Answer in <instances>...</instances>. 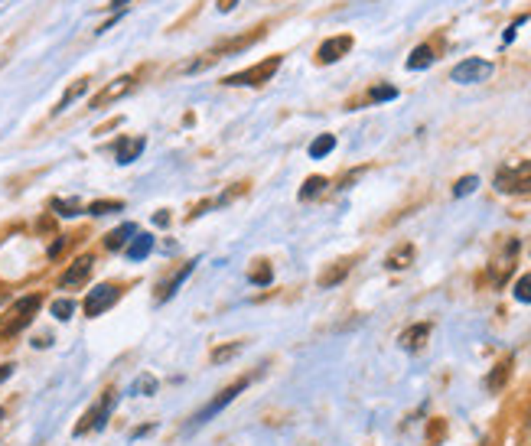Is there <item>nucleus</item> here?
<instances>
[{
  "label": "nucleus",
  "mask_w": 531,
  "mask_h": 446,
  "mask_svg": "<svg viewBox=\"0 0 531 446\" xmlns=\"http://www.w3.org/2000/svg\"><path fill=\"white\" fill-rule=\"evenodd\" d=\"M495 189L505 196H528L531 192V160H518V163H505L495 169Z\"/></svg>",
  "instance_id": "f257e3e1"
},
{
  "label": "nucleus",
  "mask_w": 531,
  "mask_h": 446,
  "mask_svg": "<svg viewBox=\"0 0 531 446\" xmlns=\"http://www.w3.org/2000/svg\"><path fill=\"white\" fill-rule=\"evenodd\" d=\"M40 307H43L40 293H26V297H20L10 309H7L3 323H0V336H17V332H23V329L33 323V316L40 313Z\"/></svg>",
  "instance_id": "f03ea898"
},
{
  "label": "nucleus",
  "mask_w": 531,
  "mask_h": 446,
  "mask_svg": "<svg viewBox=\"0 0 531 446\" xmlns=\"http://www.w3.org/2000/svg\"><path fill=\"white\" fill-rule=\"evenodd\" d=\"M114 404H118V391H114V387H108V391L98 397V404L88 407V410L82 414V420L75 424V430H72V433L85 436V433H91V430H95V433H98V430H105L108 417L114 414Z\"/></svg>",
  "instance_id": "7ed1b4c3"
},
{
  "label": "nucleus",
  "mask_w": 531,
  "mask_h": 446,
  "mask_svg": "<svg viewBox=\"0 0 531 446\" xmlns=\"http://www.w3.org/2000/svg\"><path fill=\"white\" fill-rule=\"evenodd\" d=\"M248 385H251V378H238V381H231L229 387H222V391H219V394H215V397H212L209 404L202 407V410H196V414H192V420H190V426H186V430H190V433H192L196 426L209 424L212 417H215V414H222V410H225V407H229L231 401H235V397H238V394H241V391H245V387H248Z\"/></svg>",
  "instance_id": "20e7f679"
},
{
  "label": "nucleus",
  "mask_w": 531,
  "mask_h": 446,
  "mask_svg": "<svg viewBox=\"0 0 531 446\" xmlns=\"http://www.w3.org/2000/svg\"><path fill=\"white\" fill-rule=\"evenodd\" d=\"M284 66V56H268L264 62H258V66H251V69L245 72H235V75H229L225 79V85L229 89H245V85H264V82H271L274 75H277V69Z\"/></svg>",
  "instance_id": "39448f33"
},
{
  "label": "nucleus",
  "mask_w": 531,
  "mask_h": 446,
  "mask_svg": "<svg viewBox=\"0 0 531 446\" xmlns=\"http://www.w3.org/2000/svg\"><path fill=\"white\" fill-rule=\"evenodd\" d=\"M492 72H495V66H492L489 59L470 56V59H463L460 66H453L450 82H456V85H479V82L492 79Z\"/></svg>",
  "instance_id": "423d86ee"
},
{
  "label": "nucleus",
  "mask_w": 531,
  "mask_h": 446,
  "mask_svg": "<svg viewBox=\"0 0 531 446\" xmlns=\"http://www.w3.org/2000/svg\"><path fill=\"white\" fill-rule=\"evenodd\" d=\"M118 300H121V287H114V284H98L95 290H88V297H85L82 309H85V316L88 319H95V316H101V313H108Z\"/></svg>",
  "instance_id": "0eeeda50"
},
{
  "label": "nucleus",
  "mask_w": 531,
  "mask_h": 446,
  "mask_svg": "<svg viewBox=\"0 0 531 446\" xmlns=\"http://www.w3.org/2000/svg\"><path fill=\"white\" fill-rule=\"evenodd\" d=\"M91 270H95V258L91 254H82V258H75L69 264V270L59 277V290H79L88 284L91 277Z\"/></svg>",
  "instance_id": "6e6552de"
},
{
  "label": "nucleus",
  "mask_w": 531,
  "mask_h": 446,
  "mask_svg": "<svg viewBox=\"0 0 531 446\" xmlns=\"http://www.w3.org/2000/svg\"><path fill=\"white\" fill-rule=\"evenodd\" d=\"M134 85H137V79L134 75H121V79H114L111 85H105V89L91 98V108L98 111V108H108V105H114V101H121L124 95H130L134 91Z\"/></svg>",
  "instance_id": "1a4fd4ad"
},
{
  "label": "nucleus",
  "mask_w": 531,
  "mask_h": 446,
  "mask_svg": "<svg viewBox=\"0 0 531 446\" xmlns=\"http://www.w3.org/2000/svg\"><path fill=\"white\" fill-rule=\"evenodd\" d=\"M349 49H352V36H332V40H326L320 49H316V62H320V66L339 62Z\"/></svg>",
  "instance_id": "9d476101"
},
{
  "label": "nucleus",
  "mask_w": 531,
  "mask_h": 446,
  "mask_svg": "<svg viewBox=\"0 0 531 446\" xmlns=\"http://www.w3.org/2000/svg\"><path fill=\"white\" fill-rule=\"evenodd\" d=\"M515 254H518V241H515V238L505 241L502 254L492 261V280H495V284H505V277H509L511 268H515Z\"/></svg>",
  "instance_id": "9b49d317"
},
{
  "label": "nucleus",
  "mask_w": 531,
  "mask_h": 446,
  "mask_svg": "<svg viewBox=\"0 0 531 446\" xmlns=\"http://www.w3.org/2000/svg\"><path fill=\"white\" fill-rule=\"evenodd\" d=\"M144 147H147V140L144 137H121L118 147H114V157H118L121 167H128V163H134V160L141 157Z\"/></svg>",
  "instance_id": "f8f14e48"
},
{
  "label": "nucleus",
  "mask_w": 531,
  "mask_h": 446,
  "mask_svg": "<svg viewBox=\"0 0 531 446\" xmlns=\"http://www.w3.org/2000/svg\"><path fill=\"white\" fill-rule=\"evenodd\" d=\"M134 235H137V225H134V222H124V225H118L114 231H108V235H105V248H108V251L128 248Z\"/></svg>",
  "instance_id": "ddd939ff"
},
{
  "label": "nucleus",
  "mask_w": 531,
  "mask_h": 446,
  "mask_svg": "<svg viewBox=\"0 0 531 446\" xmlns=\"http://www.w3.org/2000/svg\"><path fill=\"white\" fill-rule=\"evenodd\" d=\"M192 268H196V261H190V264H183V268L176 270V274H173L170 280H163V284H160V293H157V303H167V300H170L173 293H176V290L183 287V280H186V277H190V274H192Z\"/></svg>",
  "instance_id": "4468645a"
},
{
  "label": "nucleus",
  "mask_w": 531,
  "mask_h": 446,
  "mask_svg": "<svg viewBox=\"0 0 531 446\" xmlns=\"http://www.w3.org/2000/svg\"><path fill=\"white\" fill-rule=\"evenodd\" d=\"M431 323H417V326L411 329H404L401 332V346L408 348V352H417V348H424V342L431 339Z\"/></svg>",
  "instance_id": "2eb2a0df"
},
{
  "label": "nucleus",
  "mask_w": 531,
  "mask_h": 446,
  "mask_svg": "<svg viewBox=\"0 0 531 446\" xmlns=\"http://www.w3.org/2000/svg\"><path fill=\"white\" fill-rule=\"evenodd\" d=\"M411 264H414V245H408V241H404V245H398V248L385 258V268H388V270H408Z\"/></svg>",
  "instance_id": "dca6fc26"
},
{
  "label": "nucleus",
  "mask_w": 531,
  "mask_h": 446,
  "mask_svg": "<svg viewBox=\"0 0 531 446\" xmlns=\"http://www.w3.org/2000/svg\"><path fill=\"white\" fill-rule=\"evenodd\" d=\"M153 251V235H147V231H137L134 238H130V245L124 248V254H128L130 261H144L147 254Z\"/></svg>",
  "instance_id": "f3484780"
},
{
  "label": "nucleus",
  "mask_w": 531,
  "mask_h": 446,
  "mask_svg": "<svg viewBox=\"0 0 531 446\" xmlns=\"http://www.w3.org/2000/svg\"><path fill=\"white\" fill-rule=\"evenodd\" d=\"M433 59H437V56H433V46L431 43H421V46L408 56V69L421 72V69H427V66H433Z\"/></svg>",
  "instance_id": "a211bd4d"
},
{
  "label": "nucleus",
  "mask_w": 531,
  "mask_h": 446,
  "mask_svg": "<svg viewBox=\"0 0 531 446\" xmlns=\"http://www.w3.org/2000/svg\"><path fill=\"white\" fill-rule=\"evenodd\" d=\"M157 391H160V381H157L153 375H147V371H144V375H137V378H134V385H130V394H134V397H153Z\"/></svg>",
  "instance_id": "6ab92c4d"
},
{
  "label": "nucleus",
  "mask_w": 531,
  "mask_h": 446,
  "mask_svg": "<svg viewBox=\"0 0 531 446\" xmlns=\"http://www.w3.org/2000/svg\"><path fill=\"white\" fill-rule=\"evenodd\" d=\"M509 375H511V358H505V362H499V365L489 371L486 387H489V391H502V387H505V381H509Z\"/></svg>",
  "instance_id": "aec40b11"
},
{
  "label": "nucleus",
  "mask_w": 531,
  "mask_h": 446,
  "mask_svg": "<svg viewBox=\"0 0 531 446\" xmlns=\"http://www.w3.org/2000/svg\"><path fill=\"white\" fill-rule=\"evenodd\" d=\"M85 91H88V79H79V82H75V85H72V89H66V95H62V98H59V105L52 108V114H62V111L69 108L72 101H79L82 95H85Z\"/></svg>",
  "instance_id": "412c9836"
},
{
  "label": "nucleus",
  "mask_w": 531,
  "mask_h": 446,
  "mask_svg": "<svg viewBox=\"0 0 531 446\" xmlns=\"http://www.w3.org/2000/svg\"><path fill=\"white\" fill-rule=\"evenodd\" d=\"M85 212L101 218V215H111V212H124V202H121V199H98V202H91Z\"/></svg>",
  "instance_id": "4be33fe9"
},
{
  "label": "nucleus",
  "mask_w": 531,
  "mask_h": 446,
  "mask_svg": "<svg viewBox=\"0 0 531 446\" xmlns=\"http://www.w3.org/2000/svg\"><path fill=\"white\" fill-rule=\"evenodd\" d=\"M49 313H52L56 319H59V323H69L72 313H75V300H72V297L52 300V303H49Z\"/></svg>",
  "instance_id": "5701e85b"
},
{
  "label": "nucleus",
  "mask_w": 531,
  "mask_h": 446,
  "mask_svg": "<svg viewBox=\"0 0 531 446\" xmlns=\"http://www.w3.org/2000/svg\"><path fill=\"white\" fill-rule=\"evenodd\" d=\"M332 150H336V137H332V134H320V137L310 144V157L323 160L326 153H332Z\"/></svg>",
  "instance_id": "b1692460"
},
{
  "label": "nucleus",
  "mask_w": 531,
  "mask_h": 446,
  "mask_svg": "<svg viewBox=\"0 0 531 446\" xmlns=\"http://www.w3.org/2000/svg\"><path fill=\"white\" fill-rule=\"evenodd\" d=\"M52 212L62 218H75L82 212V202L79 199H52Z\"/></svg>",
  "instance_id": "393cba45"
},
{
  "label": "nucleus",
  "mask_w": 531,
  "mask_h": 446,
  "mask_svg": "<svg viewBox=\"0 0 531 446\" xmlns=\"http://www.w3.org/2000/svg\"><path fill=\"white\" fill-rule=\"evenodd\" d=\"M271 280H274L271 264H268V261H258L254 270H251V284H254V287H271Z\"/></svg>",
  "instance_id": "a878e982"
},
{
  "label": "nucleus",
  "mask_w": 531,
  "mask_h": 446,
  "mask_svg": "<svg viewBox=\"0 0 531 446\" xmlns=\"http://www.w3.org/2000/svg\"><path fill=\"white\" fill-rule=\"evenodd\" d=\"M241 348H245V342H231V346H219V348H212V365H222V362H231L235 355H241Z\"/></svg>",
  "instance_id": "bb28decb"
},
{
  "label": "nucleus",
  "mask_w": 531,
  "mask_h": 446,
  "mask_svg": "<svg viewBox=\"0 0 531 446\" xmlns=\"http://www.w3.org/2000/svg\"><path fill=\"white\" fill-rule=\"evenodd\" d=\"M346 274H349V261H342V264H336L332 270H326V274L320 277V287H323V290H326V287H336L339 280H346Z\"/></svg>",
  "instance_id": "cd10ccee"
},
{
  "label": "nucleus",
  "mask_w": 531,
  "mask_h": 446,
  "mask_svg": "<svg viewBox=\"0 0 531 446\" xmlns=\"http://www.w3.org/2000/svg\"><path fill=\"white\" fill-rule=\"evenodd\" d=\"M326 186H330V183H326V176H310V179H307V183L300 186V199H303V202H307V199H316Z\"/></svg>",
  "instance_id": "c85d7f7f"
},
{
  "label": "nucleus",
  "mask_w": 531,
  "mask_h": 446,
  "mask_svg": "<svg viewBox=\"0 0 531 446\" xmlns=\"http://www.w3.org/2000/svg\"><path fill=\"white\" fill-rule=\"evenodd\" d=\"M511 293H515L518 303H531V274H521V277L515 280V290H511Z\"/></svg>",
  "instance_id": "c756f323"
},
{
  "label": "nucleus",
  "mask_w": 531,
  "mask_h": 446,
  "mask_svg": "<svg viewBox=\"0 0 531 446\" xmlns=\"http://www.w3.org/2000/svg\"><path fill=\"white\" fill-rule=\"evenodd\" d=\"M476 186H479V176H463V179H456V186H453V196H456V199L470 196V192H476Z\"/></svg>",
  "instance_id": "7c9ffc66"
},
{
  "label": "nucleus",
  "mask_w": 531,
  "mask_h": 446,
  "mask_svg": "<svg viewBox=\"0 0 531 446\" xmlns=\"http://www.w3.org/2000/svg\"><path fill=\"white\" fill-rule=\"evenodd\" d=\"M398 98V89L394 85H375L369 91V101H394Z\"/></svg>",
  "instance_id": "2f4dec72"
},
{
  "label": "nucleus",
  "mask_w": 531,
  "mask_h": 446,
  "mask_svg": "<svg viewBox=\"0 0 531 446\" xmlns=\"http://www.w3.org/2000/svg\"><path fill=\"white\" fill-rule=\"evenodd\" d=\"M62 248H66V238H56V241L49 245V258H59Z\"/></svg>",
  "instance_id": "473e14b6"
},
{
  "label": "nucleus",
  "mask_w": 531,
  "mask_h": 446,
  "mask_svg": "<svg viewBox=\"0 0 531 446\" xmlns=\"http://www.w3.org/2000/svg\"><path fill=\"white\" fill-rule=\"evenodd\" d=\"M153 430H157V426H153V424H147V426H137V430H134V433H130V440H141V436L153 433Z\"/></svg>",
  "instance_id": "72a5a7b5"
},
{
  "label": "nucleus",
  "mask_w": 531,
  "mask_h": 446,
  "mask_svg": "<svg viewBox=\"0 0 531 446\" xmlns=\"http://www.w3.org/2000/svg\"><path fill=\"white\" fill-rule=\"evenodd\" d=\"M521 23H525V17H521V20H515V23H511V26H509V30H505V43H511V40H515V30H518Z\"/></svg>",
  "instance_id": "f704fd0d"
},
{
  "label": "nucleus",
  "mask_w": 531,
  "mask_h": 446,
  "mask_svg": "<svg viewBox=\"0 0 531 446\" xmlns=\"http://www.w3.org/2000/svg\"><path fill=\"white\" fill-rule=\"evenodd\" d=\"M235 7H238V0H219V10H222V13L235 10Z\"/></svg>",
  "instance_id": "c9c22d12"
},
{
  "label": "nucleus",
  "mask_w": 531,
  "mask_h": 446,
  "mask_svg": "<svg viewBox=\"0 0 531 446\" xmlns=\"http://www.w3.org/2000/svg\"><path fill=\"white\" fill-rule=\"evenodd\" d=\"M10 375H13V365H0V385H3Z\"/></svg>",
  "instance_id": "e433bc0d"
},
{
  "label": "nucleus",
  "mask_w": 531,
  "mask_h": 446,
  "mask_svg": "<svg viewBox=\"0 0 531 446\" xmlns=\"http://www.w3.org/2000/svg\"><path fill=\"white\" fill-rule=\"evenodd\" d=\"M153 222H157V225H170V215H167V212H157V215H153Z\"/></svg>",
  "instance_id": "4c0bfd02"
},
{
  "label": "nucleus",
  "mask_w": 531,
  "mask_h": 446,
  "mask_svg": "<svg viewBox=\"0 0 531 446\" xmlns=\"http://www.w3.org/2000/svg\"><path fill=\"white\" fill-rule=\"evenodd\" d=\"M124 3H128V0H111V7H124Z\"/></svg>",
  "instance_id": "58836bf2"
},
{
  "label": "nucleus",
  "mask_w": 531,
  "mask_h": 446,
  "mask_svg": "<svg viewBox=\"0 0 531 446\" xmlns=\"http://www.w3.org/2000/svg\"><path fill=\"white\" fill-rule=\"evenodd\" d=\"M0 420H3V407H0Z\"/></svg>",
  "instance_id": "ea45409f"
}]
</instances>
